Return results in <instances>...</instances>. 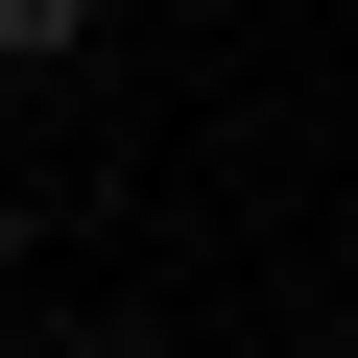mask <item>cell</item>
<instances>
[{
	"mask_svg": "<svg viewBox=\"0 0 358 358\" xmlns=\"http://www.w3.org/2000/svg\"><path fill=\"white\" fill-rule=\"evenodd\" d=\"M96 24L120 0H0V72H96Z\"/></svg>",
	"mask_w": 358,
	"mask_h": 358,
	"instance_id": "cell-1",
	"label": "cell"
},
{
	"mask_svg": "<svg viewBox=\"0 0 358 358\" xmlns=\"http://www.w3.org/2000/svg\"><path fill=\"white\" fill-rule=\"evenodd\" d=\"M48 358H167V334H143V310H120V334H48Z\"/></svg>",
	"mask_w": 358,
	"mask_h": 358,
	"instance_id": "cell-2",
	"label": "cell"
},
{
	"mask_svg": "<svg viewBox=\"0 0 358 358\" xmlns=\"http://www.w3.org/2000/svg\"><path fill=\"white\" fill-rule=\"evenodd\" d=\"M0 287H24V167H0Z\"/></svg>",
	"mask_w": 358,
	"mask_h": 358,
	"instance_id": "cell-3",
	"label": "cell"
},
{
	"mask_svg": "<svg viewBox=\"0 0 358 358\" xmlns=\"http://www.w3.org/2000/svg\"><path fill=\"white\" fill-rule=\"evenodd\" d=\"M287 358H358V334H287Z\"/></svg>",
	"mask_w": 358,
	"mask_h": 358,
	"instance_id": "cell-4",
	"label": "cell"
},
{
	"mask_svg": "<svg viewBox=\"0 0 358 358\" xmlns=\"http://www.w3.org/2000/svg\"><path fill=\"white\" fill-rule=\"evenodd\" d=\"M0 358H24V334H0Z\"/></svg>",
	"mask_w": 358,
	"mask_h": 358,
	"instance_id": "cell-5",
	"label": "cell"
}]
</instances>
